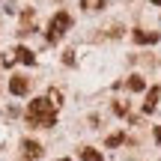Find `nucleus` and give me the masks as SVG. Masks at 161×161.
<instances>
[{
  "instance_id": "f257e3e1",
  "label": "nucleus",
  "mask_w": 161,
  "mask_h": 161,
  "mask_svg": "<svg viewBox=\"0 0 161 161\" xmlns=\"http://www.w3.org/2000/svg\"><path fill=\"white\" fill-rule=\"evenodd\" d=\"M24 119H27L30 125H36V128H51L54 122H57V108H54L51 98L39 96V98H33V102L27 104Z\"/></svg>"
},
{
  "instance_id": "f03ea898",
  "label": "nucleus",
  "mask_w": 161,
  "mask_h": 161,
  "mask_svg": "<svg viewBox=\"0 0 161 161\" xmlns=\"http://www.w3.org/2000/svg\"><path fill=\"white\" fill-rule=\"evenodd\" d=\"M69 27H72V15H69V12H63V9L54 12V18L48 21V42H57Z\"/></svg>"
},
{
  "instance_id": "7ed1b4c3",
  "label": "nucleus",
  "mask_w": 161,
  "mask_h": 161,
  "mask_svg": "<svg viewBox=\"0 0 161 161\" xmlns=\"http://www.w3.org/2000/svg\"><path fill=\"white\" fill-rule=\"evenodd\" d=\"M21 149H24V161H39L42 158V146L36 143V140H24Z\"/></svg>"
},
{
  "instance_id": "20e7f679",
  "label": "nucleus",
  "mask_w": 161,
  "mask_h": 161,
  "mask_svg": "<svg viewBox=\"0 0 161 161\" xmlns=\"http://www.w3.org/2000/svg\"><path fill=\"white\" fill-rule=\"evenodd\" d=\"M9 90H12V96H24V92L30 90V80L24 78V75H15L9 80Z\"/></svg>"
},
{
  "instance_id": "39448f33",
  "label": "nucleus",
  "mask_w": 161,
  "mask_h": 161,
  "mask_svg": "<svg viewBox=\"0 0 161 161\" xmlns=\"http://www.w3.org/2000/svg\"><path fill=\"white\" fill-rule=\"evenodd\" d=\"M158 39H161V36L152 33V30H149V33H146V30H134V42H137V45H155Z\"/></svg>"
},
{
  "instance_id": "423d86ee",
  "label": "nucleus",
  "mask_w": 161,
  "mask_h": 161,
  "mask_svg": "<svg viewBox=\"0 0 161 161\" xmlns=\"http://www.w3.org/2000/svg\"><path fill=\"white\" fill-rule=\"evenodd\" d=\"M158 98H161V90H158V86H152V90L146 92V102H143V110H146V114H152V110H155Z\"/></svg>"
},
{
  "instance_id": "0eeeda50",
  "label": "nucleus",
  "mask_w": 161,
  "mask_h": 161,
  "mask_svg": "<svg viewBox=\"0 0 161 161\" xmlns=\"http://www.w3.org/2000/svg\"><path fill=\"white\" fill-rule=\"evenodd\" d=\"M12 57L21 60V63H27V66L36 63V57H33V51H30V48H15V51H12Z\"/></svg>"
},
{
  "instance_id": "6e6552de",
  "label": "nucleus",
  "mask_w": 161,
  "mask_h": 161,
  "mask_svg": "<svg viewBox=\"0 0 161 161\" xmlns=\"http://www.w3.org/2000/svg\"><path fill=\"white\" fill-rule=\"evenodd\" d=\"M80 161H104V158H102V152H98V149L84 146V149H80Z\"/></svg>"
},
{
  "instance_id": "1a4fd4ad",
  "label": "nucleus",
  "mask_w": 161,
  "mask_h": 161,
  "mask_svg": "<svg viewBox=\"0 0 161 161\" xmlns=\"http://www.w3.org/2000/svg\"><path fill=\"white\" fill-rule=\"evenodd\" d=\"M143 86H146V80L140 78V75H131V78H128V90H134V92H140V90H143Z\"/></svg>"
},
{
  "instance_id": "9d476101",
  "label": "nucleus",
  "mask_w": 161,
  "mask_h": 161,
  "mask_svg": "<svg viewBox=\"0 0 161 161\" xmlns=\"http://www.w3.org/2000/svg\"><path fill=\"white\" fill-rule=\"evenodd\" d=\"M122 143V134H110L108 137V146H119Z\"/></svg>"
},
{
  "instance_id": "9b49d317",
  "label": "nucleus",
  "mask_w": 161,
  "mask_h": 161,
  "mask_svg": "<svg viewBox=\"0 0 161 161\" xmlns=\"http://www.w3.org/2000/svg\"><path fill=\"white\" fill-rule=\"evenodd\" d=\"M155 140H158V143H161V125L155 128Z\"/></svg>"
},
{
  "instance_id": "f8f14e48",
  "label": "nucleus",
  "mask_w": 161,
  "mask_h": 161,
  "mask_svg": "<svg viewBox=\"0 0 161 161\" xmlns=\"http://www.w3.org/2000/svg\"><path fill=\"white\" fill-rule=\"evenodd\" d=\"M152 3H155V6H161V0H152Z\"/></svg>"
},
{
  "instance_id": "ddd939ff",
  "label": "nucleus",
  "mask_w": 161,
  "mask_h": 161,
  "mask_svg": "<svg viewBox=\"0 0 161 161\" xmlns=\"http://www.w3.org/2000/svg\"><path fill=\"white\" fill-rule=\"evenodd\" d=\"M60 161H72V158H60Z\"/></svg>"
}]
</instances>
